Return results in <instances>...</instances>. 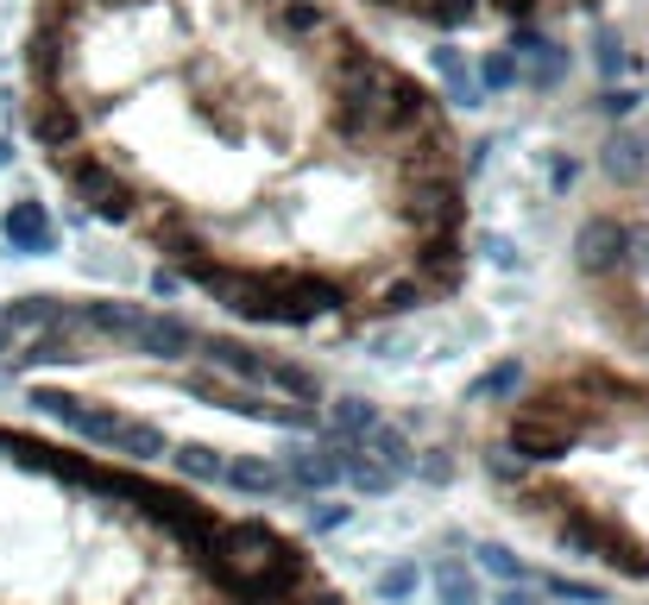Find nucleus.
<instances>
[{
	"label": "nucleus",
	"mask_w": 649,
	"mask_h": 605,
	"mask_svg": "<svg viewBox=\"0 0 649 605\" xmlns=\"http://www.w3.org/2000/svg\"><path fill=\"white\" fill-rule=\"evenodd\" d=\"M7 164H13V145H7V139H0V171H7Z\"/></svg>",
	"instance_id": "obj_19"
},
{
	"label": "nucleus",
	"mask_w": 649,
	"mask_h": 605,
	"mask_svg": "<svg viewBox=\"0 0 649 605\" xmlns=\"http://www.w3.org/2000/svg\"><path fill=\"white\" fill-rule=\"evenodd\" d=\"M0 605H359L303 530L0 416Z\"/></svg>",
	"instance_id": "obj_2"
},
{
	"label": "nucleus",
	"mask_w": 649,
	"mask_h": 605,
	"mask_svg": "<svg viewBox=\"0 0 649 605\" xmlns=\"http://www.w3.org/2000/svg\"><path fill=\"white\" fill-rule=\"evenodd\" d=\"M524 372H530V360H498V366H486L479 372V379H473V404H479V397H493V404H505V397H511L517 385H524Z\"/></svg>",
	"instance_id": "obj_11"
},
{
	"label": "nucleus",
	"mask_w": 649,
	"mask_h": 605,
	"mask_svg": "<svg viewBox=\"0 0 649 605\" xmlns=\"http://www.w3.org/2000/svg\"><path fill=\"white\" fill-rule=\"evenodd\" d=\"M416 581H423V574H416L410 562H397V567H385V574H378V599L385 605H404L416 593Z\"/></svg>",
	"instance_id": "obj_15"
},
{
	"label": "nucleus",
	"mask_w": 649,
	"mask_h": 605,
	"mask_svg": "<svg viewBox=\"0 0 649 605\" xmlns=\"http://www.w3.org/2000/svg\"><path fill=\"white\" fill-rule=\"evenodd\" d=\"M479 567H486V574H498L505 586H530V581H536L530 567L517 562L511 548H498V543H486V548H479Z\"/></svg>",
	"instance_id": "obj_13"
},
{
	"label": "nucleus",
	"mask_w": 649,
	"mask_h": 605,
	"mask_svg": "<svg viewBox=\"0 0 649 605\" xmlns=\"http://www.w3.org/2000/svg\"><path fill=\"white\" fill-rule=\"evenodd\" d=\"M315 505H322V511H310V524H303V536H310V543L322 536V530H341L347 517H354V505H335V498H315Z\"/></svg>",
	"instance_id": "obj_16"
},
{
	"label": "nucleus",
	"mask_w": 649,
	"mask_h": 605,
	"mask_svg": "<svg viewBox=\"0 0 649 605\" xmlns=\"http://www.w3.org/2000/svg\"><path fill=\"white\" fill-rule=\"evenodd\" d=\"M542 599H574V605H606L611 599V586L599 581H568V574H542Z\"/></svg>",
	"instance_id": "obj_12"
},
{
	"label": "nucleus",
	"mask_w": 649,
	"mask_h": 605,
	"mask_svg": "<svg viewBox=\"0 0 649 605\" xmlns=\"http://www.w3.org/2000/svg\"><path fill=\"white\" fill-rule=\"evenodd\" d=\"M0 240L26 259H44V253L63 246V228L51 221V209H44L39 195H13V202L0 209Z\"/></svg>",
	"instance_id": "obj_5"
},
{
	"label": "nucleus",
	"mask_w": 649,
	"mask_h": 605,
	"mask_svg": "<svg viewBox=\"0 0 649 605\" xmlns=\"http://www.w3.org/2000/svg\"><path fill=\"white\" fill-rule=\"evenodd\" d=\"M359 448L373 454V461H378V467H385V473H397V480H404V473H416V454H423V448H416V442H410V435L397 430V423H378V430L366 435Z\"/></svg>",
	"instance_id": "obj_8"
},
{
	"label": "nucleus",
	"mask_w": 649,
	"mask_h": 605,
	"mask_svg": "<svg viewBox=\"0 0 649 605\" xmlns=\"http://www.w3.org/2000/svg\"><path fill=\"white\" fill-rule=\"evenodd\" d=\"M486 253H493V265H498V272H524V253H517V246H511L505 234H498L493 246H486Z\"/></svg>",
	"instance_id": "obj_17"
},
{
	"label": "nucleus",
	"mask_w": 649,
	"mask_h": 605,
	"mask_svg": "<svg viewBox=\"0 0 649 605\" xmlns=\"http://www.w3.org/2000/svg\"><path fill=\"white\" fill-rule=\"evenodd\" d=\"M347 7L416 26V32H479V26H536L555 13L599 7V0H347Z\"/></svg>",
	"instance_id": "obj_4"
},
{
	"label": "nucleus",
	"mask_w": 649,
	"mask_h": 605,
	"mask_svg": "<svg viewBox=\"0 0 649 605\" xmlns=\"http://www.w3.org/2000/svg\"><path fill=\"white\" fill-rule=\"evenodd\" d=\"M435 599L442 605H479V581H473L467 562H435Z\"/></svg>",
	"instance_id": "obj_10"
},
{
	"label": "nucleus",
	"mask_w": 649,
	"mask_h": 605,
	"mask_svg": "<svg viewBox=\"0 0 649 605\" xmlns=\"http://www.w3.org/2000/svg\"><path fill=\"white\" fill-rule=\"evenodd\" d=\"M493 605H549V599H542V586H505V593H498V599Z\"/></svg>",
	"instance_id": "obj_18"
},
{
	"label": "nucleus",
	"mask_w": 649,
	"mask_h": 605,
	"mask_svg": "<svg viewBox=\"0 0 649 605\" xmlns=\"http://www.w3.org/2000/svg\"><path fill=\"white\" fill-rule=\"evenodd\" d=\"M479 82H486L493 95L517 89V51H486V58H479Z\"/></svg>",
	"instance_id": "obj_14"
},
{
	"label": "nucleus",
	"mask_w": 649,
	"mask_h": 605,
	"mask_svg": "<svg viewBox=\"0 0 649 605\" xmlns=\"http://www.w3.org/2000/svg\"><path fill=\"white\" fill-rule=\"evenodd\" d=\"M378 423H385V416H378L373 397H335V411H328V430H335V442H366Z\"/></svg>",
	"instance_id": "obj_9"
},
{
	"label": "nucleus",
	"mask_w": 649,
	"mask_h": 605,
	"mask_svg": "<svg viewBox=\"0 0 649 605\" xmlns=\"http://www.w3.org/2000/svg\"><path fill=\"white\" fill-rule=\"evenodd\" d=\"M221 486H227V492H240V505H253V498H284V492H291V480H284V467H277V461L240 454V461H227V473H221Z\"/></svg>",
	"instance_id": "obj_6"
},
{
	"label": "nucleus",
	"mask_w": 649,
	"mask_h": 605,
	"mask_svg": "<svg viewBox=\"0 0 649 605\" xmlns=\"http://www.w3.org/2000/svg\"><path fill=\"white\" fill-rule=\"evenodd\" d=\"M479 473L549 548L649 586V366L555 347L493 411Z\"/></svg>",
	"instance_id": "obj_3"
},
{
	"label": "nucleus",
	"mask_w": 649,
	"mask_h": 605,
	"mask_svg": "<svg viewBox=\"0 0 649 605\" xmlns=\"http://www.w3.org/2000/svg\"><path fill=\"white\" fill-rule=\"evenodd\" d=\"M20 127L82 215L246 329L359 341L473 278L448 95L347 0H32Z\"/></svg>",
	"instance_id": "obj_1"
},
{
	"label": "nucleus",
	"mask_w": 649,
	"mask_h": 605,
	"mask_svg": "<svg viewBox=\"0 0 649 605\" xmlns=\"http://www.w3.org/2000/svg\"><path fill=\"white\" fill-rule=\"evenodd\" d=\"M171 473L209 492V486H221V473H227V454L209 448V442H171Z\"/></svg>",
	"instance_id": "obj_7"
}]
</instances>
